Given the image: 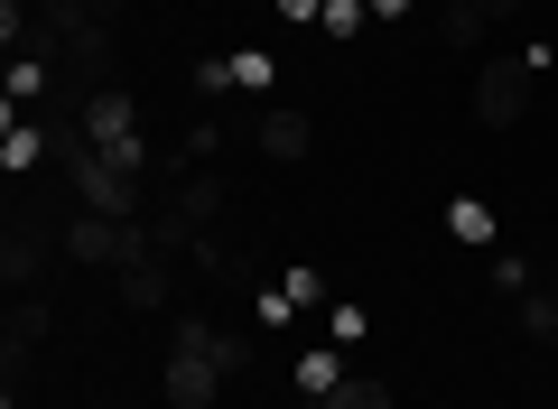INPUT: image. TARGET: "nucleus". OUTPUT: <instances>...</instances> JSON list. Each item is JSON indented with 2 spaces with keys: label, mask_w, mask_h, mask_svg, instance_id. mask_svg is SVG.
<instances>
[{
  "label": "nucleus",
  "mask_w": 558,
  "mask_h": 409,
  "mask_svg": "<svg viewBox=\"0 0 558 409\" xmlns=\"http://www.w3.org/2000/svg\"><path fill=\"white\" fill-rule=\"evenodd\" d=\"M279 10H289V20H326V0H279Z\"/></svg>",
  "instance_id": "2eb2a0df"
},
{
  "label": "nucleus",
  "mask_w": 558,
  "mask_h": 409,
  "mask_svg": "<svg viewBox=\"0 0 558 409\" xmlns=\"http://www.w3.org/2000/svg\"><path fill=\"white\" fill-rule=\"evenodd\" d=\"M47 345V308L38 298H20V308H10V326H0V353H10V390H20V372H28V353Z\"/></svg>",
  "instance_id": "7ed1b4c3"
},
{
  "label": "nucleus",
  "mask_w": 558,
  "mask_h": 409,
  "mask_svg": "<svg viewBox=\"0 0 558 409\" xmlns=\"http://www.w3.org/2000/svg\"><path fill=\"white\" fill-rule=\"evenodd\" d=\"M38 149H47V140L28 131L20 112H10V140H0V168H10V177H20V168H38Z\"/></svg>",
  "instance_id": "6e6552de"
},
{
  "label": "nucleus",
  "mask_w": 558,
  "mask_h": 409,
  "mask_svg": "<svg viewBox=\"0 0 558 409\" xmlns=\"http://www.w3.org/2000/svg\"><path fill=\"white\" fill-rule=\"evenodd\" d=\"M307 409H326V400H307Z\"/></svg>",
  "instance_id": "a211bd4d"
},
{
  "label": "nucleus",
  "mask_w": 558,
  "mask_h": 409,
  "mask_svg": "<svg viewBox=\"0 0 558 409\" xmlns=\"http://www.w3.org/2000/svg\"><path fill=\"white\" fill-rule=\"evenodd\" d=\"M549 75V47H512V57H494L475 75V121L484 131H512L521 112H531V84Z\"/></svg>",
  "instance_id": "f03ea898"
},
{
  "label": "nucleus",
  "mask_w": 558,
  "mask_h": 409,
  "mask_svg": "<svg viewBox=\"0 0 558 409\" xmlns=\"http://www.w3.org/2000/svg\"><path fill=\"white\" fill-rule=\"evenodd\" d=\"M447 233L457 242H494V215H484L475 195H457V205H447Z\"/></svg>",
  "instance_id": "1a4fd4ad"
},
{
  "label": "nucleus",
  "mask_w": 558,
  "mask_h": 409,
  "mask_svg": "<svg viewBox=\"0 0 558 409\" xmlns=\"http://www.w3.org/2000/svg\"><path fill=\"white\" fill-rule=\"evenodd\" d=\"M494 289H502V298H531V270H521V261L502 252V261H494Z\"/></svg>",
  "instance_id": "ddd939ff"
},
{
  "label": "nucleus",
  "mask_w": 558,
  "mask_h": 409,
  "mask_svg": "<svg viewBox=\"0 0 558 409\" xmlns=\"http://www.w3.org/2000/svg\"><path fill=\"white\" fill-rule=\"evenodd\" d=\"M326 409H391V382H381V372H344V382L326 390Z\"/></svg>",
  "instance_id": "0eeeda50"
},
{
  "label": "nucleus",
  "mask_w": 558,
  "mask_h": 409,
  "mask_svg": "<svg viewBox=\"0 0 558 409\" xmlns=\"http://www.w3.org/2000/svg\"><path fill=\"white\" fill-rule=\"evenodd\" d=\"M84 140H102V149H121V140H140L131 131V94H121V84H112V94H94V103H84Z\"/></svg>",
  "instance_id": "20e7f679"
},
{
  "label": "nucleus",
  "mask_w": 558,
  "mask_h": 409,
  "mask_svg": "<svg viewBox=\"0 0 558 409\" xmlns=\"http://www.w3.org/2000/svg\"><path fill=\"white\" fill-rule=\"evenodd\" d=\"M215 140H223V121L196 112V121H186V140H178V158H215Z\"/></svg>",
  "instance_id": "f8f14e48"
},
{
  "label": "nucleus",
  "mask_w": 558,
  "mask_h": 409,
  "mask_svg": "<svg viewBox=\"0 0 558 409\" xmlns=\"http://www.w3.org/2000/svg\"><path fill=\"white\" fill-rule=\"evenodd\" d=\"M475 10H484V20L502 28V20H512V10H531V0H475Z\"/></svg>",
  "instance_id": "4468645a"
},
{
  "label": "nucleus",
  "mask_w": 558,
  "mask_h": 409,
  "mask_svg": "<svg viewBox=\"0 0 558 409\" xmlns=\"http://www.w3.org/2000/svg\"><path fill=\"white\" fill-rule=\"evenodd\" d=\"M363 20H373V0H326V38H363Z\"/></svg>",
  "instance_id": "9b49d317"
},
{
  "label": "nucleus",
  "mask_w": 558,
  "mask_h": 409,
  "mask_svg": "<svg viewBox=\"0 0 558 409\" xmlns=\"http://www.w3.org/2000/svg\"><path fill=\"white\" fill-rule=\"evenodd\" d=\"M549 345H558V326H549Z\"/></svg>",
  "instance_id": "f3484780"
},
{
  "label": "nucleus",
  "mask_w": 558,
  "mask_h": 409,
  "mask_svg": "<svg viewBox=\"0 0 558 409\" xmlns=\"http://www.w3.org/2000/svg\"><path fill=\"white\" fill-rule=\"evenodd\" d=\"M121 308H159L168 298V252H149V261H121Z\"/></svg>",
  "instance_id": "39448f33"
},
{
  "label": "nucleus",
  "mask_w": 558,
  "mask_h": 409,
  "mask_svg": "<svg viewBox=\"0 0 558 409\" xmlns=\"http://www.w3.org/2000/svg\"><path fill=\"white\" fill-rule=\"evenodd\" d=\"M400 10H410V0H373V20H400Z\"/></svg>",
  "instance_id": "dca6fc26"
},
{
  "label": "nucleus",
  "mask_w": 558,
  "mask_h": 409,
  "mask_svg": "<svg viewBox=\"0 0 558 409\" xmlns=\"http://www.w3.org/2000/svg\"><path fill=\"white\" fill-rule=\"evenodd\" d=\"M336 382H344V363H336V353H299V390H307V400H326Z\"/></svg>",
  "instance_id": "9d476101"
},
{
  "label": "nucleus",
  "mask_w": 558,
  "mask_h": 409,
  "mask_svg": "<svg viewBox=\"0 0 558 409\" xmlns=\"http://www.w3.org/2000/svg\"><path fill=\"white\" fill-rule=\"evenodd\" d=\"M223 372H242V345L215 335L205 316H178V353H168V400L178 409H215Z\"/></svg>",
  "instance_id": "f257e3e1"
},
{
  "label": "nucleus",
  "mask_w": 558,
  "mask_h": 409,
  "mask_svg": "<svg viewBox=\"0 0 558 409\" xmlns=\"http://www.w3.org/2000/svg\"><path fill=\"white\" fill-rule=\"evenodd\" d=\"M260 149H270V158H307V112L270 103V112H260Z\"/></svg>",
  "instance_id": "423d86ee"
}]
</instances>
